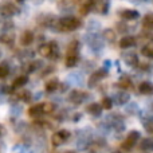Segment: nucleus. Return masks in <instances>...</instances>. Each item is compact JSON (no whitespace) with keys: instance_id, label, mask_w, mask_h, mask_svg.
Returning a JSON list of instances; mask_svg holds the SVG:
<instances>
[{"instance_id":"nucleus-1","label":"nucleus","mask_w":153,"mask_h":153,"mask_svg":"<svg viewBox=\"0 0 153 153\" xmlns=\"http://www.w3.org/2000/svg\"><path fill=\"white\" fill-rule=\"evenodd\" d=\"M82 26V20L74 16H67V18H62L56 23V28L59 31H74Z\"/></svg>"},{"instance_id":"nucleus-2","label":"nucleus","mask_w":153,"mask_h":153,"mask_svg":"<svg viewBox=\"0 0 153 153\" xmlns=\"http://www.w3.org/2000/svg\"><path fill=\"white\" fill-rule=\"evenodd\" d=\"M78 51H79V42L78 40H73L67 47V55H66V66L67 67H74L78 63Z\"/></svg>"},{"instance_id":"nucleus-3","label":"nucleus","mask_w":153,"mask_h":153,"mask_svg":"<svg viewBox=\"0 0 153 153\" xmlns=\"http://www.w3.org/2000/svg\"><path fill=\"white\" fill-rule=\"evenodd\" d=\"M138 138H140V133H138L137 130H133V132H130L129 134H128V137L125 138V141L121 144L122 151H125V152L132 151L133 146H134L136 143L138 141Z\"/></svg>"},{"instance_id":"nucleus-4","label":"nucleus","mask_w":153,"mask_h":153,"mask_svg":"<svg viewBox=\"0 0 153 153\" xmlns=\"http://www.w3.org/2000/svg\"><path fill=\"white\" fill-rule=\"evenodd\" d=\"M16 12H18V8L12 3L5 1L0 4V15L4 16V18H12Z\"/></svg>"},{"instance_id":"nucleus-5","label":"nucleus","mask_w":153,"mask_h":153,"mask_svg":"<svg viewBox=\"0 0 153 153\" xmlns=\"http://www.w3.org/2000/svg\"><path fill=\"white\" fill-rule=\"evenodd\" d=\"M105 76H106V70L102 69V70H97V71H94L89 78V86L90 87L97 86V85L100 83L103 78H105Z\"/></svg>"},{"instance_id":"nucleus-6","label":"nucleus","mask_w":153,"mask_h":153,"mask_svg":"<svg viewBox=\"0 0 153 153\" xmlns=\"http://www.w3.org/2000/svg\"><path fill=\"white\" fill-rule=\"evenodd\" d=\"M87 98V94L83 91H79V90H73L71 93H70L69 95V101L71 103H75V105H78V103H82Z\"/></svg>"},{"instance_id":"nucleus-7","label":"nucleus","mask_w":153,"mask_h":153,"mask_svg":"<svg viewBox=\"0 0 153 153\" xmlns=\"http://www.w3.org/2000/svg\"><path fill=\"white\" fill-rule=\"evenodd\" d=\"M70 137V132L69 130H59V132H56L55 134L53 136V144L54 145H61V144H63L66 140H69Z\"/></svg>"},{"instance_id":"nucleus-8","label":"nucleus","mask_w":153,"mask_h":153,"mask_svg":"<svg viewBox=\"0 0 153 153\" xmlns=\"http://www.w3.org/2000/svg\"><path fill=\"white\" fill-rule=\"evenodd\" d=\"M45 103H36V105H32L31 108L28 109V116L30 117H40L42 114H45Z\"/></svg>"},{"instance_id":"nucleus-9","label":"nucleus","mask_w":153,"mask_h":153,"mask_svg":"<svg viewBox=\"0 0 153 153\" xmlns=\"http://www.w3.org/2000/svg\"><path fill=\"white\" fill-rule=\"evenodd\" d=\"M120 16L124 20H134V19H137L140 16V13L136 10H124L122 12H120Z\"/></svg>"},{"instance_id":"nucleus-10","label":"nucleus","mask_w":153,"mask_h":153,"mask_svg":"<svg viewBox=\"0 0 153 153\" xmlns=\"http://www.w3.org/2000/svg\"><path fill=\"white\" fill-rule=\"evenodd\" d=\"M137 40H136L134 36H124L121 40H120V47L121 48H132L136 46Z\"/></svg>"},{"instance_id":"nucleus-11","label":"nucleus","mask_w":153,"mask_h":153,"mask_svg":"<svg viewBox=\"0 0 153 153\" xmlns=\"http://www.w3.org/2000/svg\"><path fill=\"white\" fill-rule=\"evenodd\" d=\"M138 91L144 95H151V94H153V85L151 82H143V83H140V86H138Z\"/></svg>"},{"instance_id":"nucleus-12","label":"nucleus","mask_w":153,"mask_h":153,"mask_svg":"<svg viewBox=\"0 0 153 153\" xmlns=\"http://www.w3.org/2000/svg\"><path fill=\"white\" fill-rule=\"evenodd\" d=\"M32 42H34V34H32L31 31H24L20 38V45L30 46Z\"/></svg>"},{"instance_id":"nucleus-13","label":"nucleus","mask_w":153,"mask_h":153,"mask_svg":"<svg viewBox=\"0 0 153 153\" xmlns=\"http://www.w3.org/2000/svg\"><path fill=\"white\" fill-rule=\"evenodd\" d=\"M86 110L89 111L90 114H93V116H100L101 111H102V106H101V103H90V105L86 106Z\"/></svg>"},{"instance_id":"nucleus-14","label":"nucleus","mask_w":153,"mask_h":153,"mask_svg":"<svg viewBox=\"0 0 153 153\" xmlns=\"http://www.w3.org/2000/svg\"><path fill=\"white\" fill-rule=\"evenodd\" d=\"M94 4H95V0H87L86 3H83V4H82V7H81V10H79L81 15H87V13L93 10Z\"/></svg>"},{"instance_id":"nucleus-15","label":"nucleus","mask_w":153,"mask_h":153,"mask_svg":"<svg viewBox=\"0 0 153 153\" xmlns=\"http://www.w3.org/2000/svg\"><path fill=\"white\" fill-rule=\"evenodd\" d=\"M28 82V76L27 75H19L18 78L13 81V83H12V87L13 89H19V87H22V86H24V85Z\"/></svg>"},{"instance_id":"nucleus-16","label":"nucleus","mask_w":153,"mask_h":153,"mask_svg":"<svg viewBox=\"0 0 153 153\" xmlns=\"http://www.w3.org/2000/svg\"><path fill=\"white\" fill-rule=\"evenodd\" d=\"M58 87H59V81L58 79H51V81H48L47 83H46V91L53 93V91H55Z\"/></svg>"},{"instance_id":"nucleus-17","label":"nucleus","mask_w":153,"mask_h":153,"mask_svg":"<svg viewBox=\"0 0 153 153\" xmlns=\"http://www.w3.org/2000/svg\"><path fill=\"white\" fill-rule=\"evenodd\" d=\"M141 151H153V140L151 138H144L140 144Z\"/></svg>"},{"instance_id":"nucleus-18","label":"nucleus","mask_w":153,"mask_h":153,"mask_svg":"<svg viewBox=\"0 0 153 153\" xmlns=\"http://www.w3.org/2000/svg\"><path fill=\"white\" fill-rule=\"evenodd\" d=\"M8 75H10V67L5 62H3V63H0V79L7 78Z\"/></svg>"},{"instance_id":"nucleus-19","label":"nucleus","mask_w":153,"mask_h":153,"mask_svg":"<svg viewBox=\"0 0 153 153\" xmlns=\"http://www.w3.org/2000/svg\"><path fill=\"white\" fill-rule=\"evenodd\" d=\"M141 54L145 55V56H148V58L153 59V46L148 45V46H145V47H143L141 48Z\"/></svg>"},{"instance_id":"nucleus-20","label":"nucleus","mask_w":153,"mask_h":153,"mask_svg":"<svg viewBox=\"0 0 153 153\" xmlns=\"http://www.w3.org/2000/svg\"><path fill=\"white\" fill-rule=\"evenodd\" d=\"M0 42L5 43V45H12L13 36L12 35H10V34H3V35H0Z\"/></svg>"},{"instance_id":"nucleus-21","label":"nucleus","mask_w":153,"mask_h":153,"mask_svg":"<svg viewBox=\"0 0 153 153\" xmlns=\"http://www.w3.org/2000/svg\"><path fill=\"white\" fill-rule=\"evenodd\" d=\"M101 106H102V109H111V106H113V101H111V98L105 97L102 100V102H101Z\"/></svg>"},{"instance_id":"nucleus-22","label":"nucleus","mask_w":153,"mask_h":153,"mask_svg":"<svg viewBox=\"0 0 153 153\" xmlns=\"http://www.w3.org/2000/svg\"><path fill=\"white\" fill-rule=\"evenodd\" d=\"M117 101H118L120 105H124V103H126L128 101H129V95L125 94V93H120V94L117 95Z\"/></svg>"},{"instance_id":"nucleus-23","label":"nucleus","mask_w":153,"mask_h":153,"mask_svg":"<svg viewBox=\"0 0 153 153\" xmlns=\"http://www.w3.org/2000/svg\"><path fill=\"white\" fill-rule=\"evenodd\" d=\"M19 98H20V100H23V101H26V102H28V101L31 100V93H30V91H23V93H20V94H19Z\"/></svg>"},{"instance_id":"nucleus-24","label":"nucleus","mask_w":153,"mask_h":153,"mask_svg":"<svg viewBox=\"0 0 153 153\" xmlns=\"http://www.w3.org/2000/svg\"><path fill=\"white\" fill-rule=\"evenodd\" d=\"M144 24L148 27H153V15H146L144 19Z\"/></svg>"},{"instance_id":"nucleus-25","label":"nucleus","mask_w":153,"mask_h":153,"mask_svg":"<svg viewBox=\"0 0 153 153\" xmlns=\"http://www.w3.org/2000/svg\"><path fill=\"white\" fill-rule=\"evenodd\" d=\"M145 129L148 130L149 133H153V121H148V122H145Z\"/></svg>"},{"instance_id":"nucleus-26","label":"nucleus","mask_w":153,"mask_h":153,"mask_svg":"<svg viewBox=\"0 0 153 153\" xmlns=\"http://www.w3.org/2000/svg\"><path fill=\"white\" fill-rule=\"evenodd\" d=\"M1 133H3V126L0 125V134H1Z\"/></svg>"},{"instance_id":"nucleus-27","label":"nucleus","mask_w":153,"mask_h":153,"mask_svg":"<svg viewBox=\"0 0 153 153\" xmlns=\"http://www.w3.org/2000/svg\"><path fill=\"white\" fill-rule=\"evenodd\" d=\"M65 153H74V152H71V151H70V152H65Z\"/></svg>"},{"instance_id":"nucleus-28","label":"nucleus","mask_w":153,"mask_h":153,"mask_svg":"<svg viewBox=\"0 0 153 153\" xmlns=\"http://www.w3.org/2000/svg\"><path fill=\"white\" fill-rule=\"evenodd\" d=\"M18 1H24V0H18Z\"/></svg>"},{"instance_id":"nucleus-29","label":"nucleus","mask_w":153,"mask_h":153,"mask_svg":"<svg viewBox=\"0 0 153 153\" xmlns=\"http://www.w3.org/2000/svg\"><path fill=\"white\" fill-rule=\"evenodd\" d=\"M114 153H121V152H114Z\"/></svg>"},{"instance_id":"nucleus-30","label":"nucleus","mask_w":153,"mask_h":153,"mask_svg":"<svg viewBox=\"0 0 153 153\" xmlns=\"http://www.w3.org/2000/svg\"><path fill=\"white\" fill-rule=\"evenodd\" d=\"M0 56H1V53H0Z\"/></svg>"}]
</instances>
